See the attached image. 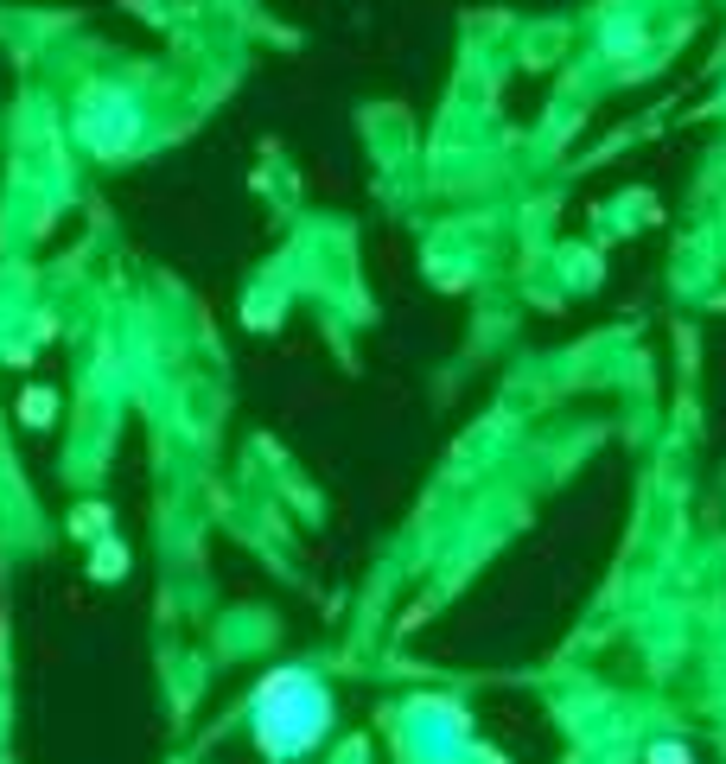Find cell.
I'll return each instance as SVG.
<instances>
[{"label": "cell", "instance_id": "4", "mask_svg": "<svg viewBox=\"0 0 726 764\" xmlns=\"http://www.w3.org/2000/svg\"><path fill=\"white\" fill-rule=\"evenodd\" d=\"M650 764H688V752H682V745H656Z\"/></svg>", "mask_w": 726, "mask_h": 764}, {"label": "cell", "instance_id": "1", "mask_svg": "<svg viewBox=\"0 0 726 764\" xmlns=\"http://www.w3.org/2000/svg\"><path fill=\"white\" fill-rule=\"evenodd\" d=\"M255 739L268 745L274 758H293L306 752V745L325 739V726H332V694L313 669H274L262 688H255Z\"/></svg>", "mask_w": 726, "mask_h": 764}, {"label": "cell", "instance_id": "5", "mask_svg": "<svg viewBox=\"0 0 726 764\" xmlns=\"http://www.w3.org/2000/svg\"><path fill=\"white\" fill-rule=\"evenodd\" d=\"M51 414V395H26V421H45Z\"/></svg>", "mask_w": 726, "mask_h": 764}, {"label": "cell", "instance_id": "2", "mask_svg": "<svg viewBox=\"0 0 726 764\" xmlns=\"http://www.w3.org/2000/svg\"><path fill=\"white\" fill-rule=\"evenodd\" d=\"M77 128H83V141H90L96 153H121L134 141V96L128 90H90Z\"/></svg>", "mask_w": 726, "mask_h": 764}, {"label": "cell", "instance_id": "3", "mask_svg": "<svg viewBox=\"0 0 726 764\" xmlns=\"http://www.w3.org/2000/svg\"><path fill=\"white\" fill-rule=\"evenodd\" d=\"M121 567H128V554H121V548H102L96 554V573H121Z\"/></svg>", "mask_w": 726, "mask_h": 764}]
</instances>
